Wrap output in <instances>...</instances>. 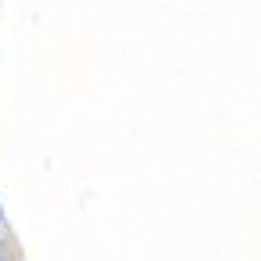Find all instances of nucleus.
Returning a JSON list of instances; mask_svg holds the SVG:
<instances>
[{
    "label": "nucleus",
    "mask_w": 261,
    "mask_h": 261,
    "mask_svg": "<svg viewBox=\"0 0 261 261\" xmlns=\"http://www.w3.org/2000/svg\"><path fill=\"white\" fill-rule=\"evenodd\" d=\"M0 257H4V243H0Z\"/></svg>",
    "instance_id": "f257e3e1"
}]
</instances>
